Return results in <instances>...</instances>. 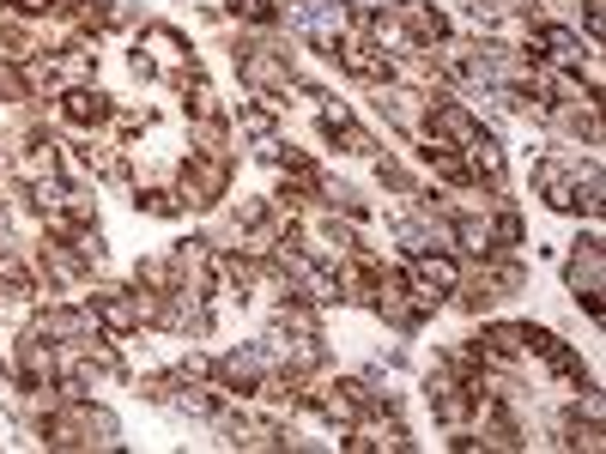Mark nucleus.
Listing matches in <instances>:
<instances>
[{
  "label": "nucleus",
  "mask_w": 606,
  "mask_h": 454,
  "mask_svg": "<svg viewBox=\"0 0 606 454\" xmlns=\"http://www.w3.org/2000/svg\"><path fill=\"white\" fill-rule=\"evenodd\" d=\"M564 279H570V291H576V303L601 322L606 315V303H601V231H588L582 236V248L570 255V267H564Z\"/></svg>",
  "instance_id": "nucleus-1"
},
{
  "label": "nucleus",
  "mask_w": 606,
  "mask_h": 454,
  "mask_svg": "<svg viewBox=\"0 0 606 454\" xmlns=\"http://www.w3.org/2000/svg\"><path fill=\"white\" fill-rule=\"evenodd\" d=\"M85 310L97 315L104 334H133V327L145 322V315H140V291H121V286H97V298L85 303Z\"/></svg>",
  "instance_id": "nucleus-2"
},
{
  "label": "nucleus",
  "mask_w": 606,
  "mask_h": 454,
  "mask_svg": "<svg viewBox=\"0 0 606 454\" xmlns=\"http://www.w3.org/2000/svg\"><path fill=\"white\" fill-rule=\"evenodd\" d=\"M334 61H340L352 79H388V49L376 37H340Z\"/></svg>",
  "instance_id": "nucleus-3"
},
{
  "label": "nucleus",
  "mask_w": 606,
  "mask_h": 454,
  "mask_svg": "<svg viewBox=\"0 0 606 454\" xmlns=\"http://www.w3.org/2000/svg\"><path fill=\"white\" fill-rule=\"evenodd\" d=\"M55 116L80 121V128H97V121H109V97H104V91H92V85H73V91H61Z\"/></svg>",
  "instance_id": "nucleus-4"
},
{
  "label": "nucleus",
  "mask_w": 606,
  "mask_h": 454,
  "mask_svg": "<svg viewBox=\"0 0 606 454\" xmlns=\"http://www.w3.org/2000/svg\"><path fill=\"white\" fill-rule=\"evenodd\" d=\"M133 207H140V212H159V219H176V212H188L176 188H140V195H133Z\"/></svg>",
  "instance_id": "nucleus-5"
},
{
  "label": "nucleus",
  "mask_w": 606,
  "mask_h": 454,
  "mask_svg": "<svg viewBox=\"0 0 606 454\" xmlns=\"http://www.w3.org/2000/svg\"><path fill=\"white\" fill-rule=\"evenodd\" d=\"M231 13H237V19H249V25H273V19H279V7H273V0H231Z\"/></svg>",
  "instance_id": "nucleus-6"
},
{
  "label": "nucleus",
  "mask_w": 606,
  "mask_h": 454,
  "mask_svg": "<svg viewBox=\"0 0 606 454\" xmlns=\"http://www.w3.org/2000/svg\"><path fill=\"white\" fill-rule=\"evenodd\" d=\"M346 133V152H352V158H376V133H370V128H358V121H352V128H340Z\"/></svg>",
  "instance_id": "nucleus-7"
},
{
  "label": "nucleus",
  "mask_w": 606,
  "mask_h": 454,
  "mask_svg": "<svg viewBox=\"0 0 606 454\" xmlns=\"http://www.w3.org/2000/svg\"><path fill=\"white\" fill-rule=\"evenodd\" d=\"M322 121H328L334 133L352 128V104H340V97H322Z\"/></svg>",
  "instance_id": "nucleus-8"
},
{
  "label": "nucleus",
  "mask_w": 606,
  "mask_h": 454,
  "mask_svg": "<svg viewBox=\"0 0 606 454\" xmlns=\"http://www.w3.org/2000/svg\"><path fill=\"white\" fill-rule=\"evenodd\" d=\"M582 25H588V43L601 37V25H606V7H601V0H582Z\"/></svg>",
  "instance_id": "nucleus-9"
},
{
  "label": "nucleus",
  "mask_w": 606,
  "mask_h": 454,
  "mask_svg": "<svg viewBox=\"0 0 606 454\" xmlns=\"http://www.w3.org/2000/svg\"><path fill=\"white\" fill-rule=\"evenodd\" d=\"M19 13H49V0H13Z\"/></svg>",
  "instance_id": "nucleus-10"
},
{
  "label": "nucleus",
  "mask_w": 606,
  "mask_h": 454,
  "mask_svg": "<svg viewBox=\"0 0 606 454\" xmlns=\"http://www.w3.org/2000/svg\"><path fill=\"white\" fill-rule=\"evenodd\" d=\"M376 7H400V0H376Z\"/></svg>",
  "instance_id": "nucleus-11"
},
{
  "label": "nucleus",
  "mask_w": 606,
  "mask_h": 454,
  "mask_svg": "<svg viewBox=\"0 0 606 454\" xmlns=\"http://www.w3.org/2000/svg\"><path fill=\"white\" fill-rule=\"evenodd\" d=\"M0 376H7V363H0Z\"/></svg>",
  "instance_id": "nucleus-12"
}]
</instances>
